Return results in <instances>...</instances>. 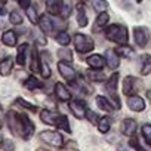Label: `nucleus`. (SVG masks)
<instances>
[{
  "label": "nucleus",
  "instance_id": "nucleus-1",
  "mask_svg": "<svg viewBox=\"0 0 151 151\" xmlns=\"http://www.w3.org/2000/svg\"><path fill=\"white\" fill-rule=\"evenodd\" d=\"M6 123L9 130L15 135L19 136L25 141H28L33 135H34V123L30 120V117L24 113H17L14 110L6 113Z\"/></svg>",
  "mask_w": 151,
  "mask_h": 151
},
{
  "label": "nucleus",
  "instance_id": "nucleus-2",
  "mask_svg": "<svg viewBox=\"0 0 151 151\" xmlns=\"http://www.w3.org/2000/svg\"><path fill=\"white\" fill-rule=\"evenodd\" d=\"M40 120L49 126H55L58 129H62L67 133H71V127H70V122L67 119V116L58 113V111H52V110H42L40 111Z\"/></svg>",
  "mask_w": 151,
  "mask_h": 151
},
{
  "label": "nucleus",
  "instance_id": "nucleus-3",
  "mask_svg": "<svg viewBox=\"0 0 151 151\" xmlns=\"http://www.w3.org/2000/svg\"><path fill=\"white\" fill-rule=\"evenodd\" d=\"M105 39L116 45H127L129 42V30L123 24H108L104 30Z\"/></svg>",
  "mask_w": 151,
  "mask_h": 151
},
{
  "label": "nucleus",
  "instance_id": "nucleus-4",
  "mask_svg": "<svg viewBox=\"0 0 151 151\" xmlns=\"http://www.w3.org/2000/svg\"><path fill=\"white\" fill-rule=\"evenodd\" d=\"M39 27H40V30L45 34H55V36L59 31H64L65 30V24L64 22H59L55 18V15H50V14H45V15L40 17Z\"/></svg>",
  "mask_w": 151,
  "mask_h": 151
},
{
  "label": "nucleus",
  "instance_id": "nucleus-5",
  "mask_svg": "<svg viewBox=\"0 0 151 151\" xmlns=\"http://www.w3.org/2000/svg\"><path fill=\"white\" fill-rule=\"evenodd\" d=\"M117 83H119V71H114L107 79L105 92H107V98L114 104L116 110L119 111L122 108V102H120V98H119V93H117Z\"/></svg>",
  "mask_w": 151,
  "mask_h": 151
},
{
  "label": "nucleus",
  "instance_id": "nucleus-6",
  "mask_svg": "<svg viewBox=\"0 0 151 151\" xmlns=\"http://www.w3.org/2000/svg\"><path fill=\"white\" fill-rule=\"evenodd\" d=\"M73 43H74L76 50H77L80 55H85V53L91 52L95 47L93 39L88 34H83V33H76L74 37H73Z\"/></svg>",
  "mask_w": 151,
  "mask_h": 151
},
{
  "label": "nucleus",
  "instance_id": "nucleus-7",
  "mask_svg": "<svg viewBox=\"0 0 151 151\" xmlns=\"http://www.w3.org/2000/svg\"><path fill=\"white\" fill-rule=\"evenodd\" d=\"M39 138H40V141L46 142L50 147H55V148L64 147V136L56 130H43V132H40Z\"/></svg>",
  "mask_w": 151,
  "mask_h": 151
},
{
  "label": "nucleus",
  "instance_id": "nucleus-8",
  "mask_svg": "<svg viewBox=\"0 0 151 151\" xmlns=\"http://www.w3.org/2000/svg\"><path fill=\"white\" fill-rule=\"evenodd\" d=\"M133 40L138 47H145L150 42V30L145 25L133 27Z\"/></svg>",
  "mask_w": 151,
  "mask_h": 151
},
{
  "label": "nucleus",
  "instance_id": "nucleus-9",
  "mask_svg": "<svg viewBox=\"0 0 151 151\" xmlns=\"http://www.w3.org/2000/svg\"><path fill=\"white\" fill-rule=\"evenodd\" d=\"M58 71H59V74H61V77H62L65 82H68V83H73L76 79L79 77L77 71L73 68V65H71L70 62L59 61V62H58Z\"/></svg>",
  "mask_w": 151,
  "mask_h": 151
},
{
  "label": "nucleus",
  "instance_id": "nucleus-10",
  "mask_svg": "<svg viewBox=\"0 0 151 151\" xmlns=\"http://www.w3.org/2000/svg\"><path fill=\"white\" fill-rule=\"evenodd\" d=\"M141 88V80L138 77H133V76H127V77H124L123 80V93L126 96H130V95H138V91Z\"/></svg>",
  "mask_w": 151,
  "mask_h": 151
},
{
  "label": "nucleus",
  "instance_id": "nucleus-11",
  "mask_svg": "<svg viewBox=\"0 0 151 151\" xmlns=\"http://www.w3.org/2000/svg\"><path fill=\"white\" fill-rule=\"evenodd\" d=\"M68 108L71 110L73 116L76 119H86V114H88V104L82 99H71L68 102Z\"/></svg>",
  "mask_w": 151,
  "mask_h": 151
},
{
  "label": "nucleus",
  "instance_id": "nucleus-12",
  "mask_svg": "<svg viewBox=\"0 0 151 151\" xmlns=\"http://www.w3.org/2000/svg\"><path fill=\"white\" fill-rule=\"evenodd\" d=\"M129 110L135 111V113H141L145 110V99L141 98L139 95H130L127 96V101H126Z\"/></svg>",
  "mask_w": 151,
  "mask_h": 151
},
{
  "label": "nucleus",
  "instance_id": "nucleus-13",
  "mask_svg": "<svg viewBox=\"0 0 151 151\" xmlns=\"http://www.w3.org/2000/svg\"><path fill=\"white\" fill-rule=\"evenodd\" d=\"M104 58H105V64L108 65V68H111V70H117L119 68L120 55L117 53L116 49H107L105 53H104Z\"/></svg>",
  "mask_w": 151,
  "mask_h": 151
},
{
  "label": "nucleus",
  "instance_id": "nucleus-14",
  "mask_svg": "<svg viewBox=\"0 0 151 151\" xmlns=\"http://www.w3.org/2000/svg\"><path fill=\"white\" fill-rule=\"evenodd\" d=\"M53 91H55V96H56L59 101H62V102H70V101H71V93H70L68 88H67L64 83L56 82Z\"/></svg>",
  "mask_w": 151,
  "mask_h": 151
},
{
  "label": "nucleus",
  "instance_id": "nucleus-15",
  "mask_svg": "<svg viewBox=\"0 0 151 151\" xmlns=\"http://www.w3.org/2000/svg\"><path fill=\"white\" fill-rule=\"evenodd\" d=\"M76 21H77V25L85 28L88 27L89 24V18H88V12H86V8L85 5L79 3L77 6H76Z\"/></svg>",
  "mask_w": 151,
  "mask_h": 151
},
{
  "label": "nucleus",
  "instance_id": "nucleus-16",
  "mask_svg": "<svg viewBox=\"0 0 151 151\" xmlns=\"http://www.w3.org/2000/svg\"><path fill=\"white\" fill-rule=\"evenodd\" d=\"M136 129H138V123L133 119L127 117L122 122V133L124 136H133L136 133Z\"/></svg>",
  "mask_w": 151,
  "mask_h": 151
},
{
  "label": "nucleus",
  "instance_id": "nucleus-17",
  "mask_svg": "<svg viewBox=\"0 0 151 151\" xmlns=\"http://www.w3.org/2000/svg\"><path fill=\"white\" fill-rule=\"evenodd\" d=\"M45 8L47 11V14L50 15H59L61 9L64 6V0H43Z\"/></svg>",
  "mask_w": 151,
  "mask_h": 151
},
{
  "label": "nucleus",
  "instance_id": "nucleus-18",
  "mask_svg": "<svg viewBox=\"0 0 151 151\" xmlns=\"http://www.w3.org/2000/svg\"><path fill=\"white\" fill-rule=\"evenodd\" d=\"M108 21H110V15H108V12H99V15H98L96 19H95V24H93L92 31L99 33V31L105 30L107 25H108Z\"/></svg>",
  "mask_w": 151,
  "mask_h": 151
},
{
  "label": "nucleus",
  "instance_id": "nucleus-19",
  "mask_svg": "<svg viewBox=\"0 0 151 151\" xmlns=\"http://www.w3.org/2000/svg\"><path fill=\"white\" fill-rule=\"evenodd\" d=\"M28 55H30V45H28V43L19 45L18 52H17V64L21 65V67H24V65L27 64Z\"/></svg>",
  "mask_w": 151,
  "mask_h": 151
},
{
  "label": "nucleus",
  "instance_id": "nucleus-20",
  "mask_svg": "<svg viewBox=\"0 0 151 151\" xmlns=\"http://www.w3.org/2000/svg\"><path fill=\"white\" fill-rule=\"evenodd\" d=\"M86 64L93 70H102L104 65H105V58L99 53H93V55L86 58Z\"/></svg>",
  "mask_w": 151,
  "mask_h": 151
},
{
  "label": "nucleus",
  "instance_id": "nucleus-21",
  "mask_svg": "<svg viewBox=\"0 0 151 151\" xmlns=\"http://www.w3.org/2000/svg\"><path fill=\"white\" fill-rule=\"evenodd\" d=\"M95 101H96V105H98L102 111H105V113H114V111H116L114 104H113L107 96H104V95H98V96L95 98Z\"/></svg>",
  "mask_w": 151,
  "mask_h": 151
},
{
  "label": "nucleus",
  "instance_id": "nucleus-22",
  "mask_svg": "<svg viewBox=\"0 0 151 151\" xmlns=\"http://www.w3.org/2000/svg\"><path fill=\"white\" fill-rule=\"evenodd\" d=\"M30 68L34 74H40L42 73V58L39 56V50L34 47L31 50V62H30Z\"/></svg>",
  "mask_w": 151,
  "mask_h": 151
},
{
  "label": "nucleus",
  "instance_id": "nucleus-23",
  "mask_svg": "<svg viewBox=\"0 0 151 151\" xmlns=\"http://www.w3.org/2000/svg\"><path fill=\"white\" fill-rule=\"evenodd\" d=\"M139 71L142 76H148L151 74V55L144 53L139 58Z\"/></svg>",
  "mask_w": 151,
  "mask_h": 151
},
{
  "label": "nucleus",
  "instance_id": "nucleus-24",
  "mask_svg": "<svg viewBox=\"0 0 151 151\" xmlns=\"http://www.w3.org/2000/svg\"><path fill=\"white\" fill-rule=\"evenodd\" d=\"M2 43L6 45V46H9V47L17 46V43H18V34H17L14 30L5 31V33L2 34Z\"/></svg>",
  "mask_w": 151,
  "mask_h": 151
},
{
  "label": "nucleus",
  "instance_id": "nucleus-25",
  "mask_svg": "<svg viewBox=\"0 0 151 151\" xmlns=\"http://www.w3.org/2000/svg\"><path fill=\"white\" fill-rule=\"evenodd\" d=\"M14 58L12 56H6L5 59L0 61V74L2 76H9L12 73V68H14Z\"/></svg>",
  "mask_w": 151,
  "mask_h": 151
},
{
  "label": "nucleus",
  "instance_id": "nucleus-26",
  "mask_svg": "<svg viewBox=\"0 0 151 151\" xmlns=\"http://www.w3.org/2000/svg\"><path fill=\"white\" fill-rule=\"evenodd\" d=\"M88 79L91 82H93V83H101V82H105L107 80L105 74L101 70H93V68L88 70Z\"/></svg>",
  "mask_w": 151,
  "mask_h": 151
},
{
  "label": "nucleus",
  "instance_id": "nucleus-27",
  "mask_svg": "<svg viewBox=\"0 0 151 151\" xmlns=\"http://www.w3.org/2000/svg\"><path fill=\"white\" fill-rule=\"evenodd\" d=\"M24 86L28 89V91H37V89H42L43 88V83L36 77V76H28L24 82Z\"/></svg>",
  "mask_w": 151,
  "mask_h": 151
},
{
  "label": "nucleus",
  "instance_id": "nucleus-28",
  "mask_svg": "<svg viewBox=\"0 0 151 151\" xmlns=\"http://www.w3.org/2000/svg\"><path fill=\"white\" fill-rule=\"evenodd\" d=\"M58 58L59 61H64V62H73L74 56H73V50L67 46H62L61 49H58Z\"/></svg>",
  "mask_w": 151,
  "mask_h": 151
},
{
  "label": "nucleus",
  "instance_id": "nucleus-29",
  "mask_svg": "<svg viewBox=\"0 0 151 151\" xmlns=\"http://www.w3.org/2000/svg\"><path fill=\"white\" fill-rule=\"evenodd\" d=\"M116 50L123 58H133L135 56V50L129 45H119V47H116Z\"/></svg>",
  "mask_w": 151,
  "mask_h": 151
},
{
  "label": "nucleus",
  "instance_id": "nucleus-30",
  "mask_svg": "<svg viewBox=\"0 0 151 151\" xmlns=\"http://www.w3.org/2000/svg\"><path fill=\"white\" fill-rule=\"evenodd\" d=\"M111 124H113L111 117L104 116V117H101V120H99V123H98L96 126H98V130H99L101 133H107V132L111 129Z\"/></svg>",
  "mask_w": 151,
  "mask_h": 151
},
{
  "label": "nucleus",
  "instance_id": "nucleus-31",
  "mask_svg": "<svg viewBox=\"0 0 151 151\" xmlns=\"http://www.w3.org/2000/svg\"><path fill=\"white\" fill-rule=\"evenodd\" d=\"M55 40H56L61 46H68V45H70V42H71V36L64 30V31H59V33L55 36Z\"/></svg>",
  "mask_w": 151,
  "mask_h": 151
},
{
  "label": "nucleus",
  "instance_id": "nucleus-32",
  "mask_svg": "<svg viewBox=\"0 0 151 151\" xmlns=\"http://www.w3.org/2000/svg\"><path fill=\"white\" fill-rule=\"evenodd\" d=\"M141 133H142L144 141H145V142L151 147V124H150V123L142 124V127H141Z\"/></svg>",
  "mask_w": 151,
  "mask_h": 151
},
{
  "label": "nucleus",
  "instance_id": "nucleus-33",
  "mask_svg": "<svg viewBox=\"0 0 151 151\" xmlns=\"http://www.w3.org/2000/svg\"><path fill=\"white\" fill-rule=\"evenodd\" d=\"M42 58V77L43 79H49L50 76H52V71H50V67H49V64L46 62V58H45V55H42L40 56Z\"/></svg>",
  "mask_w": 151,
  "mask_h": 151
},
{
  "label": "nucleus",
  "instance_id": "nucleus-34",
  "mask_svg": "<svg viewBox=\"0 0 151 151\" xmlns=\"http://www.w3.org/2000/svg\"><path fill=\"white\" fill-rule=\"evenodd\" d=\"M25 12H27V17H28V19H30V22H31V24H39L40 17H39V14H37V11H36V8H34V6H30Z\"/></svg>",
  "mask_w": 151,
  "mask_h": 151
},
{
  "label": "nucleus",
  "instance_id": "nucleus-35",
  "mask_svg": "<svg viewBox=\"0 0 151 151\" xmlns=\"http://www.w3.org/2000/svg\"><path fill=\"white\" fill-rule=\"evenodd\" d=\"M15 104H17V105H21L22 108H25V110H28V111H31V113H36V111H37V107H36V105L27 102V101L22 99V98H18V99L15 101Z\"/></svg>",
  "mask_w": 151,
  "mask_h": 151
},
{
  "label": "nucleus",
  "instance_id": "nucleus-36",
  "mask_svg": "<svg viewBox=\"0 0 151 151\" xmlns=\"http://www.w3.org/2000/svg\"><path fill=\"white\" fill-rule=\"evenodd\" d=\"M71 11H73L71 3H70V2H67V0H64V6H62V9H61L59 17H61V18H64V19H67V18L71 15Z\"/></svg>",
  "mask_w": 151,
  "mask_h": 151
},
{
  "label": "nucleus",
  "instance_id": "nucleus-37",
  "mask_svg": "<svg viewBox=\"0 0 151 151\" xmlns=\"http://www.w3.org/2000/svg\"><path fill=\"white\" fill-rule=\"evenodd\" d=\"M9 21H11V24H14V25H21V24H22V15H21L19 12H17V11H12V12L9 14Z\"/></svg>",
  "mask_w": 151,
  "mask_h": 151
},
{
  "label": "nucleus",
  "instance_id": "nucleus-38",
  "mask_svg": "<svg viewBox=\"0 0 151 151\" xmlns=\"http://www.w3.org/2000/svg\"><path fill=\"white\" fill-rule=\"evenodd\" d=\"M93 9L98 12H105L108 9V2L107 0H93Z\"/></svg>",
  "mask_w": 151,
  "mask_h": 151
},
{
  "label": "nucleus",
  "instance_id": "nucleus-39",
  "mask_svg": "<svg viewBox=\"0 0 151 151\" xmlns=\"http://www.w3.org/2000/svg\"><path fill=\"white\" fill-rule=\"evenodd\" d=\"M117 151H139L132 142H120L117 145Z\"/></svg>",
  "mask_w": 151,
  "mask_h": 151
},
{
  "label": "nucleus",
  "instance_id": "nucleus-40",
  "mask_svg": "<svg viewBox=\"0 0 151 151\" xmlns=\"http://www.w3.org/2000/svg\"><path fill=\"white\" fill-rule=\"evenodd\" d=\"M34 39H36V42H37L39 45H42V46H45V45L47 43V39H46V36H45V33H43L42 30H37V31L34 33Z\"/></svg>",
  "mask_w": 151,
  "mask_h": 151
},
{
  "label": "nucleus",
  "instance_id": "nucleus-41",
  "mask_svg": "<svg viewBox=\"0 0 151 151\" xmlns=\"http://www.w3.org/2000/svg\"><path fill=\"white\" fill-rule=\"evenodd\" d=\"M86 119L92 123V124H98L99 123V120H101V117L95 113V111H92V110H88V114H86Z\"/></svg>",
  "mask_w": 151,
  "mask_h": 151
},
{
  "label": "nucleus",
  "instance_id": "nucleus-42",
  "mask_svg": "<svg viewBox=\"0 0 151 151\" xmlns=\"http://www.w3.org/2000/svg\"><path fill=\"white\" fill-rule=\"evenodd\" d=\"M2 148H3L5 151H14V150H15V144H14L12 141H9V139H5Z\"/></svg>",
  "mask_w": 151,
  "mask_h": 151
},
{
  "label": "nucleus",
  "instance_id": "nucleus-43",
  "mask_svg": "<svg viewBox=\"0 0 151 151\" xmlns=\"http://www.w3.org/2000/svg\"><path fill=\"white\" fill-rule=\"evenodd\" d=\"M18 5L22 8V9H28L30 6H31V0H18Z\"/></svg>",
  "mask_w": 151,
  "mask_h": 151
},
{
  "label": "nucleus",
  "instance_id": "nucleus-44",
  "mask_svg": "<svg viewBox=\"0 0 151 151\" xmlns=\"http://www.w3.org/2000/svg\"><path fill=\"white\" fill-rule=\"evenodd\" d=\"M147 99L151 102V89H148V91H147Z\"/></svg>",
  "mask_w": 151,
  "mask_h": 151
},
{
  "label": "nucleus",
  "instance_id": "nucleus-45",
  "mask_svg": "<svg viewBox=\"0 0 151 151\" xmlns=\"http://www.w3.org/2000/svg\"><path fill=\"white\" fill-rule=\"evenodd\" d=\"M3 141H5V139H3L2 136H0V148H2V145H3Z\"/></svg>",
  "mask_w": 151,
  "mask_h": 151
},
{
  "label": "nucleus",
  "instance_id": "nucleus-46",
  "mask_svg": "<svg viewBox=\"0 0 151 151\" xmlns=\"http://www.w3.org/2000/svg\"><path fill=\"white\" fill-rule=\"evenodd\" d=\"M36 151H49V150H46V148H37Z\"/></svg>",
  "mask_w": 151,
  "mask_h": 151
},
{
  "label": "nucleus",
  "instance_id": "nucleus-47",
  "mask_svg": "<svg viewBox=\"0 0 151 151\" xmlns=\"http://www.w3.org/2000/svg\"><path fill=\"white\" fill-rule=\"evenodd\" d=\"M2 126H3V120H2V116H0V129H2Z\"/></svg>",
  "mask_w": 151,
  "mask_h": 151
},
{
  "label": "nucleus",
  "instance_id": "nucleus-48",
  "mask_svg": "<svg viewBox=\"0 0 151 151\" xmlns=\"http://www.w3.org/2000/svg\"><path fill=\"white\" fill-rule=\"evenodd\" d=\"M0 116H3V110H2V107H0Z\"/></svg>",
  "mask_w": 151,
  "mask_h": 151
},
{
  "label": "nucleus",
  "instance_id": "nucleus-49",
  "mask_svg": "<svg viewBox=\"0 0 151 151\" xmlns=\"http://www.w3.org/2000/svg\"><path fill=\"white\" fill-rule=\"evenodd\" d=\"M142 2V0H136V3H141Z\"/></svg>",
  "mask_w": 151,
  "mask_h": 151
},
{
  "label": "nucleus",
  "instance_id": "nucleus-50",
  "mask_svg": "<svg viewBox=\"0 0 151 151\" xmlns=\"http://www.w3.org/2000/svg\"><path fill=\"white\" fill-rule=\"evenodd\" d=\"M83 2H86V0H83Z\"/></svg>",
  "mask_w": 151,
  "mask_h": 151
}]
</instances>
